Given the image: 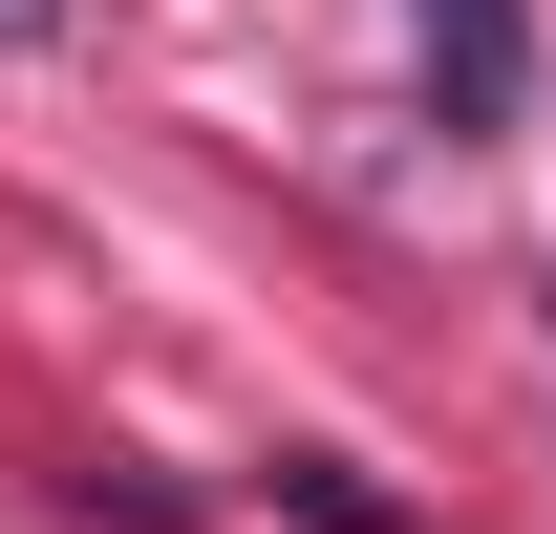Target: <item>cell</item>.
<instances>
[{"label": "cell", "mask_w": 556, "mask_h": 534, "mask_svg": "<svg viewBox=\"0 0 556 534\" xmlns=\"http://www.w3.org/2000/svg\"><path fill=\"white\" fill-rule=\"evenodd\" d=\"M22 22H43V0H0V43H22Z\"/></svg>", "instance_id": "cell-3"}, {"label": "cell", "mask_w": 556, "mask_h": 534, "mask_svg": "<svg viewBox=\"0 0 556 534\" xmlns=\"http://www.w3.org/2000/svg\"><path fill=\"white\" fill-rule=\"evenodd\" d=\"M407 22H428L450 129H514V107H535V0H407Z\"/></svg>", "instance_id": "cell-1"}, {"label": "cell", "mask_w": 556, "mask_h": 534, "mask_svg": "<svg viewBox=\"0 0 556 534\" xmlns=\"http://www.w3.org/2000/svg\"><path fill=\"white\" fill-rule=\"evenodd\" d=\"M535 300H556V278H535Z\"/></svg>", "instance_id": "cell-4"}, {"label": "cell", "mask_w": 556, "mask_h": 534, "mask_svg": "<svg viewBox=\"0 0 556 534\" xmlns=\"http://www.w3.org/2000/svg\"><path fill=\"white\" fill-rule=\"evenodd\" d=\"M278 513H321V534H407V492H364L343 449H278Z\"/></svg>", "instance_id": "cell-2"}]
</instances>
